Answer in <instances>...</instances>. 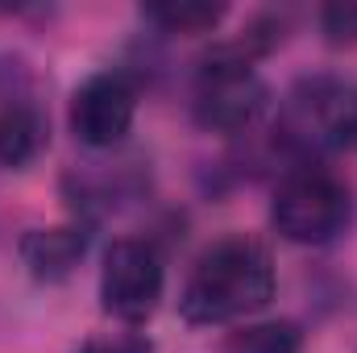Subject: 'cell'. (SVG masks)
<instances>
[{"mask_svg": "<svg viewBox=\"0 0 357 353\" xmlns=\"http://www.w3.org/2000/svg\"><path fill=\"white\" fill-rule=\"evenodd\" d=\"M303 350V333L291 320H258L245 324L237 333L225 337L220 353H299Z\"/></svg>", "mask_w": 357, "mask_h": 353, "instance_id": "10", "label": "cell"}, {"mask_svg": "<svg viewBox=\"0 0 357 353\" xmlns=\"http://www.w3.org/2000/svg\"><path fill=\"white\" fill-rule=\"evenodd\" d=\"M270 225L295 246H328L349 225V191L328 167L299 163L274 187Z\"/></svg>", "mask_w": 357, "mask_h": 353, "instance_id": "3", "label": "cell"}, {"mask_svg": "<svg viewBox=\"0 0 357 353\" xmlns=\"http://www.w3.org/2000/svg\"><path fill=\"white\" fill-rule=\"evenodd\" d=\"M46 117L25 100H8L0 108V167H29L46 146Z\"/></svg>", "mask_w": 357, "mask_h": 353, "instance_id": "8", "label": "cell"}, {"mask_svg": "<svg viewBox=\"0 0 357 353\" xmlns=\"http://www.w3.org/2000/svg\"><path fill=\"white\" fill-rule=\"evenodd\" d=\"M270 104V88L250 59L229 50L225 42L212 46V54L195 71L191 88V117L208 133H241L250 129Z\"/></svg>", "mask_w": 357, "mask_h": 353, "instance_id": "4", "label": "cell"}, {"mask_svg": "<svg viewBox=\"0 0 357 353\" xmlns=\"http://www.w3.org/2000/svg\"><path fill=\"white\" fill-rule=\"evenodd\" d=\"M270 299H274V262L266 246L245 233H233L212 241L195 258L178 291V316L195 329H212L262 312Z\"/></svg>", "mask_w": 357, "mask_h": 353, "instance_id": "1", "label": "cell"}, {"mask_svg": "<svg viewBox=\"0 0 357 353\" xmlns=\"http://www.w3.org/2000/svg\"><path fill=\"white\" fill-rule=\"evenodd\" d=\"M21 266L38 283H63L88 254V229L84 225H50V229H29L17 246Z\"/></svg>", "mask_w": 357, "mask_h": 353, "instance_id": "7", "label": "cell"}, {"mask_svg": "<svg viewBox=\"0 0 357 353\" xmlns=\"http://www.w3.org/2000/svg\"><path fill=\"white\" fill-rule=\"evenodd\" d=\"M75 353H154V345L142 333H104V337L84 341Z\"/></svg>", "mask_w": 357, "mask_h": 353, "instance_id": "12", "label": "cell"}, {"mask_svg": "<svg viewBox=\"0 0 357 353\" xmlns=\"http://www.w3.org/2000/svg\"><path fill=\"white\" fill-rule=\"evenodd\" d=\"M137 117V88L125 71H96L71 96V133L88 150H112L125 142Z\"/></svg>", "mask_w": 357, "mask_h": 353, "instance_id": "6", "label": "cell"}, {"mask_svg": "<svg viewBox=\"0 0 357 353\" xmlns=\"http://www.w3.org/2000/svg\"><path fill=\"white\" fill-rule=\"evenodd\" d=\"M320 33L328 46H357V0H333L320 8Z\"/></svg>", "mask_w": 357, "mask_h": 353, "instance_id": "11", "label": "cell"}, {"mask_svg": "<svg viewBox=\"0 0 357 353\" xmlns=\"http://www.w3.org/2000/svg\"><path fill=\"white\" fill-rule=\"evenodd\" d=\"M167 291V266L154 241L116 237L100 266V308L121 324H146Z\"/></svg>", "mask_w": 357, "mask_h": 353, "instance_id": "5", "label": "cell"}, {"mask_svg": "<svg viewBox=\"0 0 357 353\" xmlns=\"http://www.w3.org/2000/svg\"><path fill=\"white\" fill-rule=\"evenodd\" d=\"M274 137L299 163H320L357 146V84L345 75H303L278 104Z\"/></svg>", "mask_w": 357, "mask_h": 353, "instance_id": "2", "label": "cell"}, {"mask_svg": "<svg viewBox=\"0 0 357 353\" xmlns=\"http://www.w3.org/2000/svg\"><path fill=\"white\" fill-rule=\"evenodd\" d=\"M225 13H229L225 4H208V0H162L142 8V17L162 33H208L225 21Z\"/></svg>", "mask_w": 357, "mask_h": 353, "instance_id": "9", "label": "cell"}]
</instances>
